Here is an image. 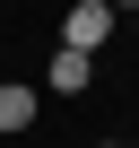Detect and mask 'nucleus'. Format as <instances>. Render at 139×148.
<instances>
[{
	"instance_id": "obj_1",
	"label": "nucleus",
	"mask_w": 139,
	"mask_h": 148,
	"mask_svg": "<svg viewBox=\"0 0 139 148\" xmlns=\"http://www.w3.org/2000/svg\"><path fill=\"white\" fill-rule=\"evenodd\" d=\"M104 35H113V0H78V9L61 18V52H87V61H96Z\"/></svg>"
},
{
	"instance_id": "obj_2",
	"label": "nucleus",
	"mask_w": 139,
	"mask_h": 148,
	"mask_svg": "<svg viewBox=\"0 0 139 148\" xmlns=\"http://www.w3.org/2000/svg\"><path fill=\"white\" fill-rule=\"evenodd\" d=\"M44 79H52V96H78V87L96 79V61H87V52H61V44H52V70H44Z\"/></svg>"
},
{
	"instance_id": "obj_5",
	"label": "nucleus",
	"mask_w": 139,
	"mask_h": 148,
	"mask_svg": "<svg viewBox=\"0 0 139 148\" xmlns=\"http://www.w3.org/2000/svg\"><path fill=\"white\" fill-rule=\"evenodd\" d=\"M130 148H139V139H130Z\"/></svg>"
},
{
	"instance_id": "obj_3",
	"label": "nucleus",
	"mask_w": 139,
	"mask_h": 148,
	"mask_svg": "<svg viewBox=\"0 0 139 148\" xmlns=\"http://www.w3.org/2000/svg\"><path fill=\"white\" fill-rule=\"evenodd\" d=\"M35 122V87H0V131H26Z\"/></svg>"
},
{
	"instance_id": "obj_4",
	"label": "nucleus",
	"mask_w": 139,
	"mask_h": 148,
	"mask_svg": "<svg viewBox=\"0 0 139 148\" xmlns=\"http://www.w3.org/2000/svg\"><path fill=\"white\" fill-rule=\"evenodd\" d=\"M96 148H122V139H96Z\"/></svg>"
}]
</instances>
